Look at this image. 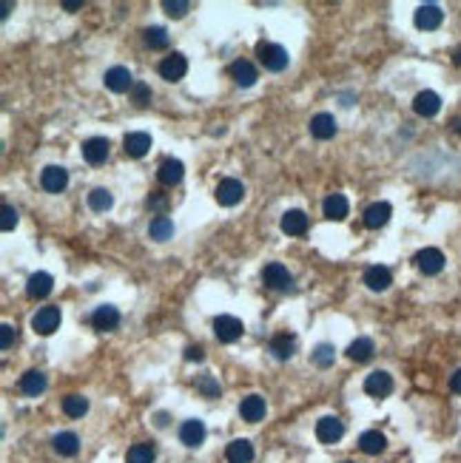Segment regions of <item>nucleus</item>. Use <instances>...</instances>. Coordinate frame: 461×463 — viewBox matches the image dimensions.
<instances>
[{"mask_svg": "<svg viewBox=\"0 0 461 463\" xmlns=\"http://www.w3.org/2000/svg\"><path fill=\"white\" fill-rule=\"evenodd\" d=\"M257 57H259V63L268 68V72H285L288 68V63H291V57H288V52L282 49V45H276V43H257Z\"/></svg>", "mask_w": 461, "mask_h": 463, "instance_id": "obj_1", "label": "nucleus"}, {"mask_svg": "<svg viewBox=\"0 0 461 463\" xmlns=\"http://www.w3.org/2000/svg\"><path fill=\"white\" fill-rule=\"evenodd\" d=\"M214 196H217V202H219L222 207H234V205H239L242 196H245V185H242L239 179H222V182L217 185Z\"/></svg>", "mask_w": 461, "mask_h": 463, "instance_id": "obj_2", "label": "nucleus"}, {"mask_svg": "<svg viewBox=\"0 0 461 463\" xmlns=\"http://www.w3.org/2000/svg\"><path fill=\"white\" fill-rule=\"evenodd\" d=\"M242 321L237 316H219L214 318V336L222 341V344H234L237 338H242Z\"/></svg>", "mask_w": 461, "mask_h": 463, "instance_id": "obj_3", "label": "nucleus"}, {"mask_svg": "<svg viewBox=\"0 0 461 463\" xmlns=\"http://www.w3.org/2000/svg\"><path fill=\"white\" fill-rule=\"evenodd\" d=\"M262 282H265V287H271V290H291L293 276L288 273V267H285V265L271 262V265L262 270Z\"/></svg>", "mask_w": 461, "mask_h": 463, "instance_id": "obj_4", "label": "nucleus"}, {"mask_svg": "<svg viewBox=\"0 0 461 463\" xmlns=\"http://www.w3.org/2000/svg\"><path fill=\"white\" fill-rule=\"evenodd\" d=\"M416 267L424 276H439L444 270V253L439 247H424L416 253Z\"/></svg>", "mask_w": 461, "mask_h": 463, "instance_id": "obj_5", "label": "nucleus"}, {"mask_svg": "<svg viewBox=\"0 0 461 463\" xmlns=\"http://www.w3.org/2000/svg\"><path fill=\"white\" fill-rule=\"evenodd\" d=\"M342 435H344V424L336 415H325V418L316 421V438L322 444H336V441H342Z\"/></svg>", "mask_w": 461, "mask_h": 463, "instance_id": "obj_6", "label": "nucleus"}, {"mask_svg": "<svg viewBox=\"0 0 461 463\" xmlns=\"http://www.w3.org/2000/svg\"><path fill=\"white\" fill-rule=\"evenodd\" d=\"M32 327H35V333H40V336H52V333L60 327V310H57V307H40V310L32 316Z\"/></svg>", "mask_w": 461, "mask_h": 463, "instance_id": "obj_7", "label": "nucleus"}, {"mask_svg": "<svg viewBox=\"0 0 461 463\" xmlns=\"http://www.w3.org/2000/svg\"><path fill=\"white\" fill-rule=\"evenodd\" d=\"M108 154H111V145H108L106 136H91V140L83 143V156H86L88 165H103V162L108 159Z\"/></svg>", "mask_w": 461, "mask_h": 463, "instance_id": "obj_8", "label": "nucleus"}, {"mask_svg": "<svg viewBox=\"0 0 461 463\" xmlns=\"http://www.w3.org/2000/svg\"><path fill=\"white\" fill-rule=\"evenodd\" d=\"M364 392L373 398H387L390 392H393V378H390L384 369H376V373L364 378Z\"/></svg>", "mask_w": 461, "mask_h": 463, "instance_id": "obj_9", "label": "nucleus"}, {"mask_svg": "<svg viewBox=\"0 0 461 463\" xmlns=\"http://www.w3.org/2000/svg\"><path fill=\"white\" fill-rule=\"evenodd\" d=\"M103 80H106V88L114 91V94H123V91H131V88H134V77H131L128 68H123V65L108 68Z\"/></svg>", "mask_w": 461, "mask_h": 463, "instance_id": "obj_10", "label": "nucleus"}, {"mask_svg": "<svg viewBox=\"0 0 461 463\" xmlns=\"http://www.w3.org/2000/svg\"><path fill=\"white\" fill-rule=\"evenodd\" d=\"M40 185L49 194H60L66 185H68V171L60 168V165H46L43 174H40Z\"/></svg>", "mask_w": 461, "mask_h": 463, "instance_id": "obj_11", "label": "nucleus"}, {"mask_svg": "<svg viewBox=\"0 0 461 463\" xmlns=\"http://www.w3.org/2000/svg\"><path fill=\"white\" fill-rule=\"evenodd\" d=\"M416 26L419 29H424V32H433V29H439L442 26V20H444V12L435 6V3H424V6H419L416 9Z\"/></svg>", "mask_w": 461, "mask_h": 463, "instance_id": "obj_12", "label": "nucleus"}, {"mask_svg": "<svg viewBox=\"0 0 461 463\" xmlns=\"http://www.w3.org/2000/svg\"><path fill=\"white\" fill-rule=\"evenodd\" d=\"M186 72H188V60L182 57V54H177V52L159 63V74H163V80H168V83L182 80V77H186Z\"/></svg>", "mask_w": 461, "mask_h": 463, "instance_id": "obj_13", "label": "nucleus"}, {"mask_svg": "<svg viewBox=\"0 0 461 463\" xmlns=\"http://www.w3.org/2000/svg\"><path fill=\"white\" fill-rule=\"evenodd\" d=\"M413 111H416L419 117H435V114L442 111V97L435 94V91H419L416 100H413Z\"/></svg>", "mask_w": 461, "mask_h": 463, "instance_id": "obj_14", "label": "nucleus"}, {"mask_svg": "<svg viewBox=\"0 0 461 463\" xmlns=\"http://www.w3.org/2000/svg\"><path fill=\"white\" fill-rule=\"evenodd\" d=\"M364 285L373 293H384L390 285H393V276H390V270L384 265H373V267L364 270Z\"/></svg>", "mask_w": 461, "mask_h": 463, "instance_id": "obj_15", "label": "nucleus"}, {"mask_svg": "<svg viewBox=\"0 0 461 463\" xmlns=\"http://www.w3.org/2000/svg\"><path fill=\"white\" fill-rule=\"evenodd\" d=\"M148 148H151V136H148L146 131H131V134H126V140H123V151H126L128 156L140 159V156H146V154H148Z\"/></svg>", "mask_w": 461, "mask_h": 463, "instance_id": "obj_16", "label": "nucleus"}, {"mask_svg": "<svg viewBox=\"0 0 461 463\" xmlns=\"http://www.w3.org/2000/svg\"><path fill=\"white\" fill-rule=\"evenodd\" d=\"M179 441L186 444L188 449H197L202 441H205V424L199 418H191L179 426Z\"/></svg>", "mask_w": 461, "mask_h": 463, "instance_id": "obj_17", "label": "nucleus"}, {"mask_svg": "<svg viewBox=\"0 0 461 463\" xmlns=\"http://www.w3.org/2000/svg\"><path fill=\"white\" fill-rule=\"evenodd\" d=\"M390 216H393V207H390L387 202H376V205H371L364 211V227L379 230V227H384L390 222Z\"/></svg>", "mask_w": 461, "mask_h": 463, "instance_id": "obj_18", "label": "nucleus"}, {"mask_svg": "<svg viewBox=\"0 0 461 463\" xmlns=\"http://www.w3.org/2000/svg\"><path fill=\"white\" fill-rule=\"evenodd\" d=\"M91 324L100 330V333H108V330H117L120 324V310L111 307V305H103L95 310V316H91Z\"/></svg>", "mask_w": 461, "mask_h": 463, "instance_id": "obj_19", "label": "nucleus"}, {"mask_svg": "<svg viewBox=\"0 0 461 463\" xmlns=\"http://www.w3.org/2000/svg\"><path fill=\"white\" fill-rule=\"evenodd\" d=\"M239 415H242V421H248V424L262 421V418H265V398H262V395H248V398H242Z\"/></svg>", "mask_w": 461, "mask_h": 463, "instance_id": "obj_20", "label": "nucleus"}, {"mask_svg": "<svg viewBox=\"0 0 461 463\" xmlns=\"http://www.w3.org/2000/svg\"><path fill=\"white\" fill-rule=\"evenodd\" d=\"M182 174H186V168H182V162L174 159V156L163 159V162H159V168H157V179L163 182V185H177V182H182Z\"/></svg>", "mask_w": 461, "mask_h": 463, "instance_id": "obj_21", "label": "nucleus"}, {"mask_svg": "<svg viewBox=\"0 0 461 463\" xmlns=\"http://www.w3.org/2000/svg\"><path fill=\"white\" fill-rule=\"evenodd\" d=\"M52 287H55V279H52L49 273L40 270V273H32V276H29L26 296H29V298H46V296L52 293Z\"/></svg>", "mask_w": 461, "mask_h": 463, "instance_id": "obj_22", "label": "nucleus"}, {"mask_svg": "<svg viewBox=\"0 0 461 463\" xmlns=\"http://www.w3.org/2000/svg\"><path fill=\"white\" fill-rule=\"evenodd\" d=\"M268 350L273 353V358H276V361H288V358L296 353V341H293V336L279 333V336H273V338H271Z\"/></svg>", "mask_w": 461, "mask_h": 463, "instance_id": "obj_23", "label": "nucleus"}, {"mask_svg": "<svg viewBox=\"0 0 461 463\" xmlns=\"http://www.w3.org/2000/svg\"><path fill=\"white\" fill-rule=\"evenodd\" d=\"M230 77H234V80H237V85H242V88H251L253 83L259 80L257 68H253V63H251V60H237L234 65H230Z\"/></svg>", "mask_w": 461, "mask_h": 463, "instance_id": "obj_24", "label": "nucleus"}, {"mask_svg": "<svg viewBox=\"0 0 461 463\" xmlns=\"http://www.w3.org/2000/svg\"><path fill=\"white\" fill-rule=\"evenodd\" d=\"M311 134L316 136V140H333V136H336L333 114H316V117L311 120Z\"/></svg>", "mask_w": 461, "mask_h": 463, "instance_id": "obj_25", "label": "nucleus"}, {"mask_svg": "<svg viewBox=\"0 0 461 463\" xmlns=\"http://www.w3.org/2000/svg\"><path fill=\"white\" fill-rule=\"evenodd\" d=\"M322 214H325L331 222H342L348 216V199L342 194H331L325 202H322Z\"/></svg>", "mask_w": 461, "mask_h": 463, "instance_id": "obj_26", "label": "nucleus"}, {"mask_svg": "<svg viewBox=\"0 0 461 463\" xmlns=\"http://www.w3.org/2000/svg\"><path fill=\"white\" fill-rule=\"evenodd\" d=\"M225 457L228 463H251L253 460V446L245 438H237V441H230L228 449H225Z\"/></svg>", "mask_w": 461, "mask_h": 463, "instance_id": "obj_27", "label": "nucleus"}, {"mask_svg": "<svg viewBox=\"0 0 461 463\" xmlns=\"http://www.w3.org/2000/svg\"><path fill=\"white\" fill-rule=\"evenodd\" d=\"M279 225H282V230H285L288 236H302L305 230H308V216L302 211H285Z\"/></svg>", "mask_w": 461, "mask_h": 463, "instance_id": "obj_28", "label": "nucleus"}, {"mask_svg": "<svg viewBox=\"0 0 461 463\" xmlns=\"http://www.w3.org/2000/svg\"><path fill=\"white\" fill-rule=\"evenodd\" d=\"M52 446H55V452L63 455V457H75V455L80 452V438H77L75 432H60V435H55Z\"/></svg>", "mask_w": 461, "mask_h": 463, "instance_id": "obj_29", "label": "nucleus"}, {"mask_svg": "<svg viewBox=\"0 0 461 463\" xmlns=\"http://www.w3.org/2000/svg\"><path fill=\"white\" fill-rule=\"evenodd\" d=\"M384 446H387V438H384L379 429L362 432V438H359V449H362L364 455H379V452H384Z\"/></svg>", "mask_w": 461, "mask_h": 463, "instance_id": "obj_30", "label": "nucleus"}, {"mask_svg": "<svg viewBox=\"0 0 461 463\" xmlns=\"http://www.w3.org/2000/svg\"><path fill=\"white\" fill-rule=\"evenodd\" d=\"M20 389L26 392V395L37 398L40 392L46 389V375L40 373V369H29V373H23V375H20Z\"/></svg>", "mask_w": 461, "mask_h": 463, "instance_id": "obj_31", "label": "nucleus"}, {"mask_svg": "<svg viewBox=\"0 0 461 463\" xmlns=\"http://www.w3.org/2000/svg\"><path fill=\"white\" fill-rule=\"evenodd\" d=\"M148 236H151L154 242L171 239V236H174V222H171L168 216H154L151 225H148Z\"/></svg>", "mask_w": 461, "mask_h": 463, "instance_id": "obj_32", "label": "nucleus"}, {"mask_svg": "<svg viewBox=\"0 0 461 463\" xmlns=\"http://www.w3.org/2000/svg\"><path fill=\"white\" fill-rule=\"evenodd\" d=\"M371 356H373V341H371V338H356V341L348 347V358L356 361V364L371 361Z\"/></svg>", "mask_w": 461, "mask_h": 463, "instance_id": "obj_33", "label": "nucleus"}, {"mask_svg": "<svg viewBox=\"0 0 461 463\" xmlns=\"http://www.w3.org/2000/svg\"><path fill=\"white\" fill-rule=\"evenodd\" d=\"M111 205H114V196H111V194H108L106 188H95V191L88 194V207H91V211H97V214H106Z\"/></svg>", "mask_w": 461, "mask_h": 463, "instance_id": "obj_34", "label": "nucleus"}, {"mask_svg": "<svg viewBox=\"0 0 461 463\" xmlns=\"http://www.w3.org/2000/svg\"><path fill=\"white\" fill-rule=\"evenodd\" d=\"M154 457H157V452H154L151 444H134L126 455L128 463H154Z\"/></svg>", "mask_w": 461, "mask_h": 463, "instance_id": "obj_35", "label": "nucleus"}, {"mask_svg": "<svg viewBox=\"0 0 461 463\" xmlns=\"http://www.w3.org/2000/svg\"><path fill=\"white\" fill-rule=\"evenodd\" d=\"M63 412L68 415V418H83V415L88 412V401L83 395H68L63 401Z\"/></svg>", "mask_w": 461, "mask_h": 463, "instance_id": "obj_36", "label": "nucleus"}, {"mask_svg": "<svg viewBox=\"0 0 461 463\" xmlns=\"http://www.w3.org/2000/svg\"><path fill=\"white\" fill-rule=\"evenodd\" d=\"M143 34H146V45H148V49H166V45H168V32L163 26H151Z\"/></svg>", "mask_w": 461, "mask_h": 463, "instance_id": "obj_37", "label": "nucleus"}, {"mask_svg": "<svg viewBox=\"0 0 461 463\" xmlns=\"http://www.w3.org/2000/svg\"><path fill=\"white\" fill-rule=\"evenodd\" d=\"M197 392H199L202 398H217V395H219L217 378H214V375H199V378H197Z\"/></svg>", "mask_w": 461, "mask_h": 463, "instance_id": "obj_38", "label": "nucleus"}, {"mask_svg": "<svg viewBox=\"0 0 461 463\" xmlns=\"http://www.w3.org/2000/svg\"><path fill=\"white\" fill-rule=\"evenodd\" d=\"M333 358H336V350H333L331 344H319L316 350H313V364L316 367H331Z\"/></svg>", "mask_w": 461, "mask_h": 463, "instance_id": "obj_39", "label": "nucleus"}, {"mask_svg": "<svg viewBox=\"0 0 461 463\" xmlns=\"http://www.w3.org/2000/svg\"><path fill=\"white\" fill-rule=\"evenodd\" d=\"M163 9L171 14V17H186V12L191 9V3H188V0H166V3H163Z\"/></svg>", "mask_w": 461, "mask_h": 463, "instance_id": "obj_40", "label": "nucleus"}, {"mask_svg": "<svg viewBox=\"0 0 461 463\" xmlns=\"http://www.w3.org/2000/svg\"><path fill=\"white\" fill-rule=\"evenodd\" d=\"M131 100H134L137 105H146V103L151 100V88H148L146 83H134V88H131Z\"/></svg>", "mask_w": 461, "mask_h": 463, "instance_id": "obj_41", "label": "nucleus"}, {"mask_svg": "<svg viewBox=\"0 0 461 463\" xmlns=\"http://www.w3.org/2000/svg\"><path fill=\"white\" fill-rule=\"evenodd\" d=\"M148 207H151V211H157V216H166L168 199H166L163 194H151V196H148Z\"/></svg>", "mask_w": 461, "mask_h": 463, "instance_id": "obj_42", "label": "nucleus"}, {"mask_svg": "<svg viewBox=\"0 0 461 463\" xmlns=\"http://www.w3.org/2000/svg\"><path fill=\"white\" fill-rule=\"evenodd\" d=\"M14 225H17V211L12 205H3V225H0V227L9 234V230H14Z\"/></svg>", "mask_w": 461, "mask_h": 463, "instance_id": "obj_43", "label": "nucleus"}, {"mask_svg": "<svg viewBox=\"0 0 461 463\" xmlns=\"http://www.w3.org/2000/svg\"><path fill=\"white\" fill-rule=\"evenodd\" d=\"M12 341H14V327L12 324H3V327H0V350H9Z\"/></svg>", "mask_w": 461, "mask_h": 463, "instance_id": "obj_44", "label": "nucleus"}, {"mask_svg": "<svg viewBox=\"0 0 461 463\" xmlns=\"http://www.w3.org/2000/svg\"><path fill=\"white\" fill-rule=\"evenodd\" d=\"M186 358H188V361H202V358H205V350H202L199 344H191V347H186Z\"/></svg>", "mask_w": 461, "mask_h": 463, "instance_id": "obj_45", "label": "nucleus"}, {"mask_svg": "<svg viewBox=\"0 0 461 463\" xmlns=\"http://www.w3.org/2000/svg\"><path fill=\"white\" fill-rule=\"evenodd\" d=\"M450 389L455 392V395H461V369H455V373L450 375Z\"/></svg>", "mask_w": 461, "mask_h": 463, "instance_id": "obj_46", "label": "nucleus"}, {"mask_svg": "<svg viewBox=\"0 0 461 463\" xmlns=\"http://www.w3.org/2000/svg\"><path fill=\"white\" fill-rule=\"evenodd\" d=\"M80 6H83V0H66V3H63V9H68V12H75Z\"/></svg>", "mask_w": 461, "mask_h": 463, "instance_id": "obj_47", "label": "nucleus"}, {"mask_svg": "<svg viewBox=\"0 0 461 463\" xmlns=\"http://www.w3.org/2000/svg\"><path fill=\"white\" fill-rule=\"evenodd\" d=\"M450 125H453V131H455V134H461V117H455V120H450Z\"/></svg>", "mask_w": 461, "mask_h": 463, "instance_id": "obj_48", "label": "nucleus"}, {"mask_svg": "<svg viewBox=\"0 0 461 463\" xmlns=\"http://www.w3.org/2000/svg\"><path fill=\"white\" fill-rule=\"evenodd\" d=\"M453 63H455V65H461V45H458V49L453 52Z\"/></svg>", "mask_w": 461, "mask_h": 463, "instance_id": "obj_49", "label": "nucleus"}, {"mask_svg": "<svg viewBox=\"0 0 461 463\" xmlns=\"http://www.w3.org/2000/svg\"><path fill=\"white\" fill-rule=\"evenodd\" d=\"M344 463H353V460H344Z\"/></svg>", "mask_w": 461, "mask_h": 463, "instance_id": "obj_50", "label": "nucleus"}]
</instances>
